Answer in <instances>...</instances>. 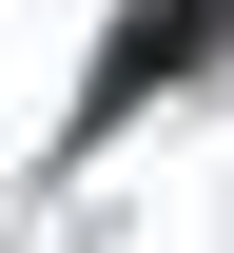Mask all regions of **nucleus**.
<instances>
[{
	"label": "nucleus",
	"mask_w": 234,
	"mask_h": 253,
	"mask_svg": "<svg viewBox=\"0 0 234 253\" xmlns=\"http://www.w3.org/2000/svg\"><path fill=\"white\" fill-rule=\"evenodd\" d=\"M215 39H234V0H156V20H137L117 59H98V117H117L137 78H176V59H215Z\"/></svg>",
	"instance_id": "obj_1"
}]
</instances>
